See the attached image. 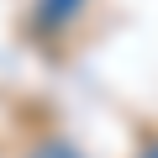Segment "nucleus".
Segmentation results:
<instances>
[{
  "mask_svg": "<svg viewBox=\"0 0 158 158\" xmlns=\"http://www.w3.org/2000/svg\"><path fill=\"white\" fill-rule=\"evenodd\" d=\"M137 158H158V137H153V142H148V148H142Z\"/></svg>",
  "mask_w": 158,
  "mask_h": 158,
  "instance_id": "obj_3",
  "label": "nucleus"
},
{
  "mask_svg": "<svg viewBox=\"0 0 158 158\" xmlns=\"http://www.w3.org/2000/svg\"><path fill=\"white\" fill-rule=\"evenodd\" d=\"M85 6V0H37V11H32V27L37 32H58L63 21H74V11Z\"/></svg>",
  "mask_w": 158,
  "mask_h": 158,
  "instance_id": "obj_1",
  "label": "nucleus"
},
{
  "mask_svg": "<svg viewBox=\"0 0 158 158\" xmlns=\"http://www.w3.org/2000/svg\"><path fill=\"white\" fill-rule=\"evenodd\" d=\"M32 158H79V153H74L69 142H58V137H48V142H37V148H32Z\"/></svg>",
  "mask_w": 158,
  "mask_h": 158,
  "instance_id": "obj_2",
  "label": "nucleus"
}]
</instances>
